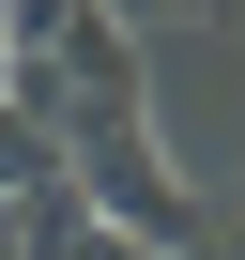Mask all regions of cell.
Instances as JSON below:
<instances>
[{"label":"cell","mask_w":245,"mask_h":260,"mask_svg":"<svg viewBox=\"0 0 245 260\" xmlns=\"http://www.w3.org/2000/svg\"><path fill=\"white\" fill-rule=\"evenodd\" d=\"M62 153H77V184L107 199L122 245H215V214H199L184 169L154 153V107H122V92H62Z\"/></svg>","instance_id":"6da1fadb"},{"label":"cell","mask_w":245,"mask_h":260,"mask_svg":"<svg viewBox=\"0 0 245 260\" xmlns=\"http://www.w3.org/2000/svg\"><path fill=\"white\" fill-rule=\"evenodd\" d=\"M46 169H62V107L46 92H0V199H31Z\"/></svg>","instance_id":"7a4b0ae2"},{"label":"cell","mask_w":245,"mask_h":260,"mask_svg":"<svg viewBox=\"0 0 245 260\" xmlns=\"http://www.w3.org/2000/svg\"><path fill=\"white\" fill-rule=\"evenodd\" d=\"M122 31H169V16H230V0H107Z\"/></svg>","instance_id":"3957f363"},{"label":"cell","mask_w":245,"mask_h":260,"mask_svg":"<svg viewBox=\"0 0 245 260\" xmlns=\"http://www.w3.org/2000/svg\"><path fill=\"white\" fill-rule=\"evenodd\" d=\"M0 245H16V214H0Z\"/></svg>","instance_id":"277c9868"}]
</instances>
